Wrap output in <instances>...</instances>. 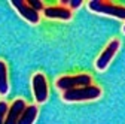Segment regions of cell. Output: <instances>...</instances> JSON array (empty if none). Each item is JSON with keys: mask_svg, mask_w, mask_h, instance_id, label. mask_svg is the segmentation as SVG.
<instances>
[{"mask_svg": "<svg viewBox=\"0 0 125 124\" xmlns=\"http://www.w3.org/2000/svg\"><path fill=\"white\" fill-rule=\"evenodd\" d=\"M122 30H124V33H125V25H124V28H122Z\"/></svg>", "mask_w": 125, "mask_h": 124, "instance_id": "cell-14", "label": "cell"}, {"mask_svg": "<svg viewBox=\"0 0 125 124\" xmlns=\"http://www.w3.org/2000/svg\"><path fill=\"white\" fill-rule=\"evenodd\" d=\"M9 93V79H8V66L3 60H0V96H6Z\"/></svg>", "mask_w": 125, "mask_h": 124, "instance_id": "cell-10", "label": "cell"}, {"mask_svg": "<svg viewBox=\"0 0 125 124\" xmlns=\"http://www.w3.org/2000/svg\"><path fill=\"white\" fill-rule=\"evenodd\" d=\"M10 3H12V6L15 8V11H17L25 21H28V23H31V24H37V23L40 21L39 12L33 11V9L27 5V2H24V0H10Z\"/></svg>", "mask_w": 125, "mask_h": 124, "instance_id": "cell-6", "label": "cell"}, {"mask_svg": "<svg viewBox=\"0 0 125 124\" xmlns=\"http://www.w3.org/2000/svg\"><path fill=\"white\" fill-rule=\"evenodd\" d=\"M101 96V88L97 85H86L73 88L69 91H62V100L66 102H88V100H95Z\"/></svg>", "mask_w": 125, "mask_h": 124, "instance_id": "cell-1", "label": "cell"}, {"mask_svg": "<svg viewBox=\"0 0 125 124\" xmlns=\"http://www.w3.org/2000/svg\"><path fill=\"white\" fill-rule=\"evenodd\" d=\"M119 40L118 39H112L110 42L107 43V46L103 50V52L98 55V58H97V61H95V69L97 70H100V72H103V70H106L107 69V66L110 64V61H112V58L115 57V54L118 52V50H119Z\"/></svg>", "mask_w": 125, "mask_h": 124, "instance_id": "cell-4", "label": "cell"}, {"mask_svg": "<svg viewBox=\"0 0 125 124\" xmlns=\"http://www.w3.org/2000/svg\"><path fill=\"white\" fill-rule=\"evenodd\" d=\"M57 88L61 91H69L73 88L86 87L91 85V75L88 73H79V75H64L57 79L55 82Z\"/></svg>", "mask_w": 125, "mask_h": 124, "instance_id": "cell-3", "label": "cell"}, {"mask_svg": "<svg viewBox=\"0 0 125 124\" xmlns=\"http://www.w3.org/2000/svg\"><path fill=\"white\" fill-rule=\"evenodd\" d=\"M8 109H9V106L6 102H0V124H3L5 118H6V114H8Z\"/></svg>", "mask_w": 125, "mask_h": 124, "instance_id": "cell-11", "label": "cell"}, {"mask_svg": "<svg viewBox=\"0 0 125 124\" xmlns=\"http://www.w3.org/2000/svg\"><path fill=\"white\" fill-rule=\"evenodd\" d=\"M88 8L89 11L101 15L115 17L118 20H125V6H118L110 2H101V0H91V2H88Z\"/></svg>", "mask_w": 125, "mask_h": 124, "instance_id": "cell-2", "label": "cell"}, {"mask_svg": "<svg viewBox=\"0 0 125 124\" xmlns=\"http://www.w3.org/2000/svg\"><path fill=\"white\" fill-rule=\"evenodd\" d=\"M37 114H39L37 106L36 105H28V106H25V109L20 115L17 124H33L37 118Z\"/></svg>", "mask_w": 125, "mask_h": 124, "instance_id": "cell-9", "label": "cell"}, {"mask_svg": "<svg viewBox=\"0 0 125 124\" xmlns=\"http://www.w3.org/2000/svg\"><path fill=\"white\" fill-rule=\"evenodd\" d=\"M43 15L49 20H61L69 21L72 20V11L66 6H48L43 8Z\"/></svg>", "mask_w": 125, "mask_h": 124, "instance_id": "cell-7", "label": "cell"}, {"mask_svg": "<svg viewBox=\"0 0 125 124\" xmlns=\"http://www.w3.org/2000/svg\"><path fill=\"white\" fill-rule=\"evenodd\" d=\"M31 87H33L34 99L37 103H43L48 99L49 88H48V81H46L43 73H34L31 78Z\"/></svg>", "mask_w": 125, "mask_h": 124, "instance_id": "cell-5", "label": "cell"}, {"mask_svg": "<svg viewBox=\"0 0 125 124\" xmlns=\"http://www.w3.org/2000/svg\"><path fill=\"white\" fill-rule=\"evenodd\" d=\"M27 5H28L31 9H33V11H36V12H39V11L43 9V3L40 2V0H28Z\"/></svg>", "mask_w": 125, "mask_h": 124, "instance_id": "cell-12", "label": "cell"}, {"mask_svg": "<svg viewBox=\"0 0 125 124\" xmlns=\"http://www.w3.org/2000/svg\"><path fill=\"white\" fill-rule=\"evenodd\" d=\"M25 102L22 99H15L10 106H9V109H8V114H6V118L3 121V124H17L20 115L22 114V111L25 109Z\"/></svg>", "mask_w": 125, "mask_h": 124, "instance_id": "cell-8", "label": "cell"}, {"mask_svg": "<svg viewBox=\"0 0 125 124\" xmlns=\"http://www.w3.org/2000/svg\"><path fill=\"white\" fill-rule=\"evenodd\" d=\"M60 3H62V5H67L69 3V6L72 8V9H77V8H81V5H82V0H62V2H60Z\"/></svg>", "mask_w": 125, "mask_h": 124, "instance_id": "cell-13", "label": "cell"}]
</instances>
